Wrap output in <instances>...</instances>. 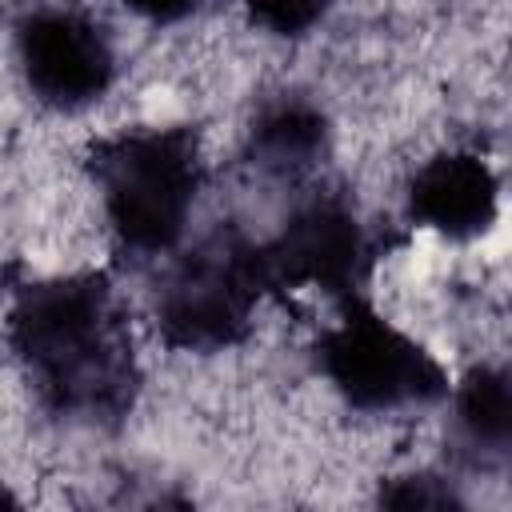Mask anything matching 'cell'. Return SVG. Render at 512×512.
I'll list each match as a JSON object with an SVG mask.
<instances>
[{"label":"cell","instance_id":"6","mask_svg":"<svg viewBox=\"0 0 512 512\" xmlns=\"http://www.w3.org/2000/svg\"><path fill=\"white\" fill-rule=\"evenodd\" d=\"M360 264V232L356 220L336 204H316L300 212L284 236L260 252V268L268 284H320L344 288Z\"/></svg>","mask_w":512,"mask_h":512},{"label":"cell","instance_id":"13","mask_svg":"<svg viewBox=\"0 0 512 512\" xmlns=\"http://www.w3.org/2000/svg\"><path fill=\"white\" fill-rule=\"evenodd\" d=\"M0 504H12V496H8V492H4V488H0Z\"/></svg>","mask_w":512,"mask_h":512},{"label":"cell","instance_id":"7","mask_svg":"<svg viewBox=\"0 0 512 512\" xmlns=\"http://www.w3.org/2000/svg\"><path fill=\"white\" fill-rule=\"evenodd\" d=\"M412 212L448 236H476L492 224L496 180L476 156H436L412 180Z\"/></svg>","mask_w":512,"mask_h":512},{"label":"cell","instance_id":"8","mask_svg":"<svg viewBox=\"0 0 512 512\" xmlns=\"http://www.w3.org/2000/svg\"><path fill=\"white\" fill-rule=\"evenodd\" d=\"M460 420L480 444H504L512 432V396H508V376L480 368L464 380L460 388Z\"/></svg>","mask_w":512,"mask_h":512},{"label":"cell","instance_id":"10","mask_svg":"<svg viewBox=\"0 0 512 512\" xmlns=\"http://www.w3.org/2000/svg\"><path fill=\"white\" fill-rule=\"evenodd\" d=\"M248 8H252V16L264 28L284 32V36H296V32L312 28L324 16L328 0H248Z\"/></svg>","mask_w":512,"mask_h":512},{"label":"cell","instance_id":"1","mask_svg":"<svg viewBox=\"0 0 512 512\" xmlns=\"http://www.w3.org/2000/svg\"><path fill=\"white\" fill-rule=\"evenodd\" d=\"M12 340L64 408L100 412L124 396L128 360L112 340L108 296L96 280L32 288L12 312Z\"/></svg>","mask_w":512,"mask_h":512},{"label":"cell","instance_id":"3","mask_svg":"<svg viewBox=\"0 0 512 512\" xmlns=\"http://www.w3.org/2000/svg\"><path fill=\"white\" fill-rule=\"evenodd\" d=\"M264 284L260 252L216 236L176 268L160 300V324L176 344L188 348L228 344L244 328Z\"/></svg>","mask_w":512,"mask_h":512},{"label":"cell","instance_id":"5","mask_svg":"<svg viewBox=\"0 0 512 512\" xmlns=\"http://www.w3.org/2000/svg\"><path fill=\"white\" fill-rule=\"evenodd\" d=\"M28 84L60 108L100 96L112 80V52L100 28L72 12H40L20 28Z\"/></svg>","mask_w":512,"mask_h":512},{"label":"cell","instance_id":"2","mask_svg":"<svg viewBox=\"0 0 512 512\" xmlns=\"http://www.w3.org/2000/svg\"><path fill=\"white\" fill-rule=\"evenodd\" d=\"M108 216L136 248H168L196 196V152L184 132H140L96 156Z\"/></svg>","mask_w":512,"mask_h":512},{"label":"cell","instance_id":"11","mask_svg":"<svg viewBox=\"0 0 512 512\" xmlns=\"http://www.w3.org/2000/svg\"><path fill=\"white\" fill-rule=\"evenodd\" d=\"M380 504H388V508H456V496L432 476H404L380 492Z\"/></svg>","mask_w":512,"mask_h":512},{"label":"cell","instance_id":"12","mask_svg":"<svg viewBox=\"0 0 512 512\" xmlns=\"http://www.w3.org/2000/svg\"><path fill=\"white\" fill-rule=\"evenodd\" d=\"M140 16H148V20H176V16H184L196 0H128Z\"/></svg>","mask_w":512,"mask_h":512},{"label":"cell","instance_id":"4","mask_svg":"<svg viewBox=\"0 0 512 512\" xmlns=\"http://www.w3.org/2000/svg\"><path fill=\"white\" fill-rule=\"evenodd\" d=\"M320 364L360 408H396L444 392L436 360L372 312H348V320L324 336Z\"/></svg>","mask_w":512,"mask_h":512},{"label":"cell","instance_id":"9","mask_svg":"<svg viewBox=\"0 0 512 512\" xmlns=\"http://www.w3.org/2000/svg\"><path fill=\"white\" fill-rule=\"evenodd\" d=\"M320 136H324V124L316 112H308L300 104H284L260 120L256 148L268 164H304L316 152Z\"/></svg>","mask_w":512,"mask_h":512}]
</instances>
